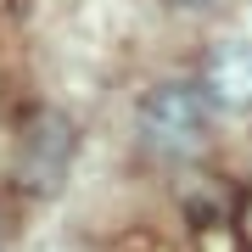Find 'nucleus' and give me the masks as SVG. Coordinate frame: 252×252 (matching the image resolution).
Returning a JSON list of instances; mask_svg holds the SVG:
<instances>
[{"instance_id":"nucleus-2","label":"nucleus","mask_w":252,"mask_h":252,"mask_svg":"<svg viewBox=\"0 0 252 252\" xmlns=\"http://www.w3.org/2000/svg\"><path fill=\"white\" fill-rule=\"evenodd\" d=\"M202 95L224 112H252V39H219L207 51Z\"/></svg>"},{"instance_id":"nucleus-3","label":"nucleus","mask_w":252,"mask_h":252,"mask_svg":"<svg viewBox=\"0 0 252 252\" xmlns=\"http://www.w3.org/2000/svg\"><path fill=\"white\" fill-rule=\"evenodd\" d=\"M67 157H73V129L56 112H45L23 140V180L34 190H56V180L67 174Z\"/></svg>"},{"instance_id":"nucleus-4","label":"nucleus","mask_w":252,"mask_h":252,"mask_svg":"<svg viewBox=\"0 0 252 252\" xmlns=\"http://www.w3.org/2000/svg\"><path fill=\"white\" fill-rule=\"evenodd\" d=\"M168 6H185V11H202L207 0H168Z\"/></svg>"},{"instance_id":"nucleus-1","label":"nucleus","mask_w":252,"mask_h":252,"mask_svg":"<svg viewBox=\"0 0 252 252\" xmlns=\"http://www.w3.org/2000/svg\"><path fill=\"white\" fill-rule=\"evenodd\" d=\"M207 118H213V101L202 95V84H185V79H168V84H152L135 112L140 124V146L152 157H168V162H185L207 146Z\"/></svg>"}]
</instances>
